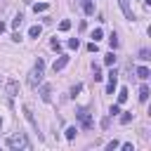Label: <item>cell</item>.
Masks as SVG:
<instances>
[{
	"instance_id": "obj_1",
	"label": "cell",
	"mask_w": 151,
	"mask_h": 151,
	"mask_svg": "<svg viewBox=\"0 0 151 151\" xmlns=\"http://www.w3.org/2000/svg\"><path fill=\"white\" fill-rule=\"evenodd\" d=\"M42 71H45V61L38 59L35 66H33V71L28 73V85H31V87H38V85L42 83Z\"/></svg>"
},
{
	"instance_id": "obj_2",
	"label": "cell",
	"mask_w": 151,
	"mask_h": 151,
	"mask_svg": "<svg viewBox=\"0 0 151 151\" xmlns=\"http://www.w3.org/2000/svg\"><path fill=\"white\" fill-rule=\"evenodd\" d=\"M7 146H9V149H31V142L26 139L24 132H17V134L7 137Z\"/></svg>"
},
{
	"instance_id": "obj_3",
	"label": "cell",
	"mask_w": 151,
	"mask_h": 151,
	"mask_svg": "<svg viewBox=\"0 0 151 151\" xmlns=\"http://www.w3.org/2000/svg\"><path fill=\"white\" fill-rule=\"evenodd\" d=\"M76 116H78V120H80V125H83L85 130H90V127H92V118H90V111H87V109H78V113H76Z\"/></svg>"
},
{
	"instance_id": "obj_4",
	"label": "cell",
	"mask_w": 151,
	"mask_h": 151,
	"mask_svg": "<svg viewBox=\"0 0 151 151\" xmlns=\"http://www.w3.org/2000/svg\"><path fill=\"white\" fill-rule=\"evenodd\" d=\"M5 92H7V97H17V94H19V83H17V80H7Z\"/></svg>"
},
{
	"instance_id": "obj_5",
	"label": "cell",
	"mask_w": 151,
	"mask_h": 151,
	"mask_svg": "<svg viewBox=\"0 0 151 151\" xmlns=\"http://www.w3.org/2000/svg\"><path fill=\"white\" fill-rule=\"evenodd\" d=\"M21 111H24V116H26V120H28V123H31V125H33V127L38 130V123H35V116H33V111H31V106H28V104H24V106H21Z\"/></svg>"
},
{
	"instance_id": "obj_6",
	"label": "cell",
	"mask_w": 151,
	"mask_h": 151,
	"mask_svg": "<svg viewBox=\"0 0 151 151\" xmlns=\"http://www.w3.org/2000/svg\"><path fill=\"white\" fill-rule=\"evenodd\" d=\"M120 2V9H123V14H125V19H134V14H132V7H130V0H118Z\"/></svg>"
},
{
	"instance_id": "obj_7",
	"label": "cell",
	"mask_w": 151,
	"mask_h": 151,
	"mask_svg": "<svg viewBox=\"0 0 151 151\" xmlns=\"http://www.w3.org/2000/svg\"><path fill=\"white\" fill-rule=\"evenodd\" d=\"M66 64H68V57H66V54H59V59H54V64H52L54 73H57V71H61V68H64Z\"/></svg>"
},
{
	"instance_id": "obj_8",
	"label": "cell",
	"mask_w": 151,
	"mask_h": 151,
	"mask_svg": "<svg viewBox=\"0 0 151 151\" xmlns=\"http://www.w3.org/2000/svg\"><path fill=\"white\" fill-rule=\"evenodd\" d=\"M38 87H40V97H42V101H50V99H52V87L45 85V83H40Z\"/></svg>"
},
{
	"instance_id": "obj_9",
	"label": "cell",
	"mask_w": 151,
	"mask_h": 151,
	"mask_svg": "<svg viewBox=\"0 0 151 151\" xmlns=\"http://www.w3.org/2000/svg\"><path fill=\"white\" fill-rule=\"evenodd\" d=\"M149 76H151V68H149V66H139V68H137V78H139V80H146Z\"/></svg>"
},
{
	"instance_id": "obj_10",
	"label": "cell",
	"mask_w": 151,
	"mask_h": 151,
	"mask_svg": "<svg viewBox=\"0 0 151 151\" xmlns=\"http://www.w3.org/2000/svg\"><path fill=\"white\" fill-rule=\"evenodd\" d=\"M149 94H151L149 85H142V87H139V101H146V99H149Z\"/></svg>"
},
{
	"instance_id": "obj_11",
	"label": "cell",
	"mask_w": 151,
	"mask_h": 151,
	"mask_svg": "<svg viewBox=\"0 0 151 151\" xmlns=\"http://www.w3.org/2000/svg\"><path fill=\"white\" fill-rule=\"evenodd\" d=\"M83 12H85V14H94V2H92V0H85V2H83Z\"/></svg>"
},
{
	"instance_id": "obj_12",
	"label": "cell",
	"mask_w": 151,
	"mask_h": 151,
	"mask_svg": "<svg viewBox=\"0 0 151 151\" xmlns=\"http://www.w3.org/2000/svg\"><path fill=\"white\" fill-rule=\"evenodd\" d=\"M47 7H50L47 2H35V5H33V12H35V14H38V12H47Z\"/></svg>"
},
{
	"instance_id": "obj_13",
	"label": "cell",
	"mask_w": 151,
	"mask_h": 151,
	"mask_svg": "<svg viewBox=\"0 0 151 151\" xmlns=\"http://www.w3.org/2000/svg\"><path fill=\"white\" fill-rule=\"evenodd\" d=\"M40 33H42V28H40V26H31V28H28V35H31V38H38Z\"/></svg>"
},
{
	"instance_id": "obj_14",
	"label": "cell",
	"mask_w": 151,
	"mask_h": 151,
	"mask_svg": "<svg viewBox=\"0 0 151 151\" xmlns=\"http://www.w3.org/2000/svg\"><path fill=\"white\" fill-rule=\"evenodd\" d=\"M104 64H106V66H113V64H116V54H113V52H109V54L104 57Z\"/></svg>"
},
{
	"instance_id": "obj_15",
	"label": "cell",
	"mask_w": 151,
	"mask_h": 151,
	"mask_svg": "<svg viewBox=\"0 0 151 151\" xmlns=\"http://www.w3.org/2000/svg\"><path fill=\"white\" fill-rule=\"evenodd\" d=\"M125 99H127V87H120V92H118V104H125Z\"/></svg>"
},
{
	"instance_id": "obj_16",
	"label": "cell",
	"mask_w": 151,
	"mask_h": 151,
	"mask_svg": "<svg viewBox=\"0 0 151 151\" xmlns=\"http://www.w3.org/2000/svg\"><path fill=\"white\" fill-rule=\"evenodd\" d=\"M109 45H111V50H116V47H118V35H116V33H111V35H109Z\"/></svg>"
},
{
	"instance_id": "obj_17",
	"label": "cell",
	"mask_w": 151,
	"mask_h": 151,
	"mask_svg": "<svg viewBox=\"0 0 151 151\" xmlns=\"http://www.w3.org/2000/svg\"><path fill=\"white\" fill-rule=\"evenodd\" d=\"M68 28H71V21H68V19H64V21H59V31H64V33H66Z\"/></svg>"
},
{
	"instance_id": "obj_18",
	"label": "cell",
	"mask_w": 151,
	"mask_h": 151,
	"mask_svg": "<svg viewBox=\"0 0 151 151\" xmlns=\"http://www.w3.org/2000/svg\"><path fill=\"white\" fill-rule=\"evenodd\" d=\"M66 45H68L71 50H78V45H80V40H78V38H68V42H66Z\"/></svg>"
},
{
	"instance_id": "obj_19",
	"label": "cell",
	"mask_w": 151,
	"mask_h": 151,
	"mask_svg": "<svg viewBox=\"0 0 151 151\" xmlns=\"http://www.w3.org/2000/svg\"><path fill=\"white\" fill-rule=\"evenodd\" d=\"M139 59H142V61H149V59H151V52H149V50H139Z\"/></svg>"
},
{
	"instance_id": "obj_20",
	"label": "cell",
	"mask_w": 151,
	"mask_h": 151,
	"mask_svg": "<svg viewBox=\"0 0 151 151\" xmlns=\"http://www.w3.org/2000/svg\"><path fill=\"white\" fill-rule=\"evenodd\" d=\"M130 120H132V113H130V111H125V113L120 116V123H123V125H127Z\"/></svg>"
},
{
	"instance_id": "obj_21",
	"label": "cell",
	"mask_w": 151,
	"mask_h": 151,
	"mask_svg": "<svg viewBox=\"0 0 151 151\" xmlns=\"http://www.w3.org/2000/svg\"><path fill=\"white\" fill-rule=\"evenodd\" d=\"M76 132H78V127H73V125H71V127H66V139H73V137H76Z\"/></svg>"
},
{
	"instance_id": "obj_22",
	"label": "cell",
	"mask_w": 151,
	"mask_h": 151,
	"mask_svg": "<svg viewBox=\"0 0 151 151\" xmlns=\"http://www.w3.org/2000/svg\"><path fill=\"white\" fill-rule=\"evenodd\" d=\"M21 21H24V17H21V14H17V17L12 19V26H14V28H19V26H21Z\"/></svg>"
},
{
	"instance_id": "obj_23",
	"label": "cell",
	"mask_w": 151,
	"mask_h": 151,
	"mask_svg": "<svg viewBox=\"0 0 151 151\" xmlns=\"http://www.w3.org/2000/svg\"><path fill=\"white\" fill-rule=\"evenodd\" d=\"M92 38H94V40L104 38V31H101V28H94V31H92Z\"/></svg>"
},
{
	"instance_id": "obj_24",
	"label": "cell",
	"mask_w": 151,
	"mask_h": 151,
	"mask_svg": "<svg viewBox=\"0 0 151 151\" xmlns=\"http://www.w3.org/2000/svg\"><path fill=\"white\" fill-rule=\"evenodd\" d=\"M50 47H52V50H57V52H61V42H59L57 38H54V40L50 42Z\"/></svg>"
},
{
	"instance_id": "obj_25",
	"label": "cell",
	"mask_w": 151,
	"mask_h": 151,
	"mask_svg": "<svg viewBox=\"0 0 151 151\" xmlns=\"http://www.w3.org/2000/svg\"><path fill=\"white\" fill-rule=\"evenodd\" d=\"M109 113H111V116H118V113H120V104H113V106L109 109Z\"/></svg>"
},
{
	"instance_id": "obj_26",
	"label": "cell",
	"mask_w": 151,
	"mask_h": 151,
	"mask_svg": "<svg viewBox=\"0 0 151 151\" xmlns=\"http://www.w3.org/2000/svg\"><path fill=\"white\" fill-rule=\"evenodd\" d=\"M99 50V45H97V40H92L90 45H87V52H97Z\"/></svg>"
},
{
	"instance_id": "obj_27",
	"label": "cell",
	"mask_w": 151,
	"mask_h": 151,
	"mask_svg": "<svg viewBox=\"0 0 151 151\" xmlns=\"http://www.w3.org/2000/svg\"><path fill=\"white\" fill-rule=\"evenodd\" d=\"M113 90H116V80H109V85H106V92H109V94H113Z\"/></svg>"
},
{
	"instance_id": "obj_28",
	"label": "cell",
	"mask_w": 151,
	"mask_h": 151,
	"mask_svg": "<svg viewBox=\"0 0 151 151\" xmlns=\"http://www.w3.org/2000/svg\"><path fill=\"white\" fill-rule=\"evenodd\" d=\"M80 90H83V85H80V83H78V85H73V87H71V97H76Z\"/></svg>"
},
{
	"instance_id": "obj_29",
	"label": "cell",
	"mask_w": 151,
	"mask_h": 151,
	"mask_svg": "<svg viewBox=\"0 0 151 151\" xmlns=\"http://www.w3.org/2000/svg\"><path fill=\"white\" fill-rule=\"evenodd\" d=\"M118 146H120V144H118V142H116V139H111V142H109V144H106V149H109V151H113V149H118Z\"/></svg>"
},
{
	"instance_id": "obj_30",
	"label": "cell",
	"mask_w": 151,
	"mask_h": 151,
	"mask_svg": "<svg viewBox=\"0 0 151 151\" xmlns=\"http://www.w3.org/2000/svg\"><path fill=\"white\" fill-rule=\"evenodd\" d=\"M109 125H111V120H109V118H104V120H101V127H104V130H109Z\"/></svg>"
},
{
	"instance_id": "obj_31",
	"label": "cell",
	"mask_w": 151,
	"mask_h": 151,
	"mask_svg": "<svg viewBox=\"0 0 151 151\" xmlns=\"http://www.w3.org/2000/svg\"><path fill=\"white\" fill-rule=\"evenodd\" d=\"M2 31H5V24H2V21H0V33H2Z\"/></svg>"
},
{
	"instance_id": "obj_32",
	"label": "cell",
	"mask_w": 151,
	"mask_h": 151,
	"mask_svg": "<svg viewBox=\"0 0 151 151\" xmlns=\"http://www.w3.org/2000/svg\"><path fill=\"white\" fill-rule=\"evenodd\" d=\"M0 125H2V120H0Z\"/></svg>"
}]
</instances>
